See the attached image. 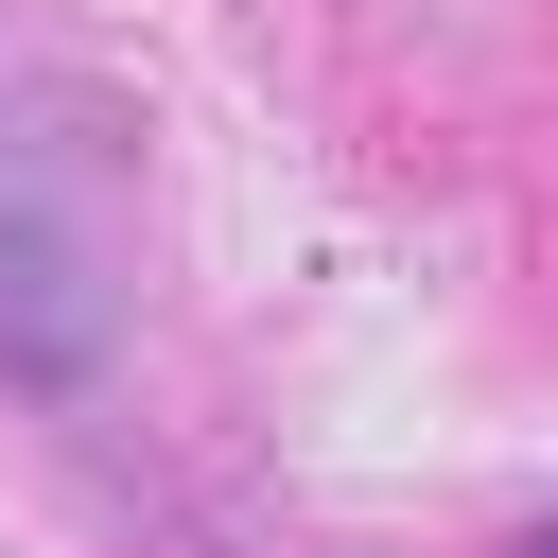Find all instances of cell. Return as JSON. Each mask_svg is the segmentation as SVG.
<instances>
[{
  "label": "cell",
  "mask_w": 558,
  "mask_h": 558,
  "mask_svg": "<svg viewBox=\"0 0 558 558\" xmlns=\"http://www.w3.org/2000/svg\"><path fill=\"white\" fill-rule=\"evenodd\" d=\"M105 349H122V296L87 279V244L0 192V384H17V401H70Z\"/></svg>",
  "instance_id": "6da1fadb"
},
{
  "label": "cell",
  "mask_w": 558,
  "mask_h": 558,
  "mask_svg": "<svg viewBox=\"0 0 558 558\" xmlns=\"http://www.w3.org/2000/svg\"><path fill=\"white\" fill-rule=\"evenodd\" d=\"M523 558H558V523H523Z\"/></svg>",
  "instance_id": "7a4b0ae2"
}]
</instances>
